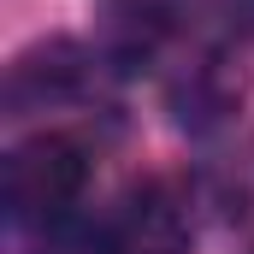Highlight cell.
<instances>
[{"label": "cell", "instance_id": "cell-3", "mask_svg": "<svg viewBox=\"0 0 254 254\" xmlns=\"http://www.w3.org/2000/svg\"><path fill=\"white\" fill-rule=\"evenodd\" d=\"M36 254H119V237H107V231H89V225H71V219H60V225H48V231H42Z\"/></svg>", "mask_w": 254, "mask_h": 254}, {"label": "cell", "instance_id": "cell-1", "mask_svg": "<svg viewBox=\"0 0 254 254\" xmlns=\"http://www.w3.org/2000/svg\"><path fill=\"white\" fill-rule=\"evenodd\" d=\"M83 184H89V154L83 142H71L60 130L18 142L6 160V201L18 219H36V225H60L71 201L83 195Z\"/></svg>", "mask_w": 254, "mask_h": 254}, {"label": "cell", "instance_id": "cell-2", "mask_svg": "<svg viewBox=\"0 0 254 254\" xmlns=\"http://www.w3.org/2000/svg\"><path fill=\"white\" fill-rule=\"evenodd\" d=\"M195 243V207L178 178H142L119 213V254H184Z\"/></svg>", "mask_w": 254, "mask_h": 254}]
</instances>
